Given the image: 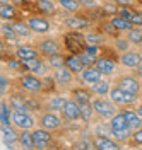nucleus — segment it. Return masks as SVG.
Masks as SVG:
<instances>
[{"instance_id":"1","label":"nucleus","mask_w":142,"mask_h":150,"mask_svg":"<svg viewBox=\"0 0 142 150\" xmlns=\"http://www.w3.org/2000/svg\"><path fill=\"white\" fill-rule=\"evenodd\" d=\"M93 103V108H94L96 114H99L101 118H104V120H111L115 114L118 112V109H116V106H115V103L110 99H101V97H98V99H94V101H91Z\"/></svg>"},{"instance_id":"2","label":"nucleus","mask_w":142,"mask_h":150,"mask_svg":"<svg viewBox=\"0 0 142 150\" xmlns=\"http://www.w3.org/2000/svg\"><path fill=\"white\" fill-rule=\"evenodd\" d=\"M110 99H111L115 104L130 106V104H133L137 101V94L127 92V91H123V89H120V87L116 85V87H113V89L110 91Z\"/></svg>"},{"instance_id":"3","label":"nucleus","mask_w":142,"mask_h":150,"mask_svg":"<svg viewBox=\"0 0 142 150\" xmlns=\"http://www.w3.org/2000/svg\"><path fill=\"white\" fill-rule=\"evenodd\" d=\"M21 87L29 92H39V91H43V80L36 74L29 72V74L21 77Z\"/></svg>"},{"instance_id":"4","label":"nucleus","mask_w":142,"mask_h":150,"mask_svg":"<svg viewBox=\"0 0 142 150\" xmlns=\"http://www.w3.org/2000/svg\"><path fill=\"white\" fill-rule=\"evenodd\" d=\"M53 140V135L51 131L46 128H38V130L33 131V143H34V149H46L48 145Z\"/></svg>"},{"instance_id":"5","label":"nucleus","mask_w":142,"mask_h":150,"mask_svg":"<svg viewBox=\"0 0 142 150\" xmlns=\"http://www.w3.org/2000/svg\"><path fill=\"white\" fill-rule=\"evenodd\" d=\"M62 116L67 121H76L81 118V104L76 99H67L64 108H62Z\"/></svg>"},{"instance_id":"6","label":"nucleus","mask_w":142,"mask_h":150,"mask_svg":"<svg viewBox=\"0 0 142 150\" xmlns=\"http://www.w3.org/2000/svg\"><path fill=\"white\" fill-rule=\"evenodd\" d=\"M12 123L21 128V130H31L34 126V120L29 112H19V111H14L12 112Z\"/></svg>"},{"instance_id":"7","label":"nucleus","mask_w":142,"mask_h":150,"mask_svg":"<svg viewBox=\"0 0 142 150\" xmlns=\"http://www.w3.org/2000/svg\"><path fill=\"white\" fill-rule=\"evenodd\" d=\"M39 126H43V128H46L50 131H55L62 126V120L55 112H43L41 118H39Z\"/></svg>"},{"instance_id":"8","label":"nucleus","mask_w":142,"mask_h":150,"mask_svg":"<svg viewBox=\"0 0 142 150\" xmlns=\"http://www.w3.org/2000/svg\"><path fill=\"white\" fill-rule=\"evenodd\" d=\"M94 143H96V149L99 150H118L122 149V143L116 140V138H110L108 135H98L94 138Z\"/></svg>"},{"instance_id":"9","label":"nucleus","mask_w":142,"mask_h":150,"mask_svg":"<svg viewBox=\"0 0 142 150\" xmlns=\"http://www.w3.org/2000/svg\"><path fill=\"white\" fill-rule=\"evenodd\" d=\"M118 87L127 91V92L132 94H139L141 92V80L137 77H132V75H127V77H122L118 80Z\"/></svg>"},{"instance_id":"10","label":"nucleus","mask_w":142,"mask_h":150,"mask_svg":"<svg viewBox=\"0 0 142 150\" xmlns=\"http://www.w3.org/2000/svg\"><path fill=\"white\" fill-rule=\"evenodd\" d=\"M120 63L123 67H128V68H137L139 65H142V53H139V51H125L120 56Z\"/></svg>"},{"instance_id":"11","label":"nucleus","mask_w":142,"mask_h":150,"mask_svg":"<svg viewBox=\"0 0 142 150\" xmlns=\"http://www.w3.org/2000/svg\"><path fill=\"white\" fill-rule=\"evenodd\" d=\"M53 79H55V82L58 85H69V84H72V80H74V72L69 67L64 65V67H60V68H55Z\"/></svg>"},{"instance_id":"12","label":"nucleus","mask_w":142,"mask_h":150,"mask_svg":"<svg viewBox=\"0 0 142 150\" xmlns=\"http://www.w3.org/2000/svg\"><path fill=\"white\" fill-rule=\"evenodd\" d=\"M29 28L33 33H38V34H45L50 31V22H48L45 17H39V16H33V17H29L28 21Z\"/></svg>"},{"instance_id":"13","label":"nucleus","mask_w":142,"mask_h":150,"mask_svg":"<svg viewBox=\"0 0 142 150\" xmlns=\"http://www.w3.org/2000/svg\"><path fill=\"white\" fill-rule=\"evenodd\" d=\"M101 77H103V74H101L94 65L93 67H86L84 72H82V82H84L86 85H94L96 82L101 80Z\"/></svg>"},{"instance_id":"14","label":"nucleus","mask_w":142,"mask_h":150,"mask_svg":"<svg viewBox=\"0 0 142 150\" xmlns=\"http://www.w3.org/2000/svg\"><path fill=\"white\" fill-rule=\"evenodd\" d=\"M89 19L86 17H81V16H70V17L65 19V26L70 31H81V29H86L89 28Z\"/></svg>"},{"instance_id":"15","label":"nucleus","mask_w":142,"mask_h":150,"mask_svg":"<svg viewBox=\"0 0 142 150\" xmlns=\"http://www.w3.org/2000/svg\"><path fill=\"white\" fill-rule=\"evenodd\" d=\"M94 67L103 75H113L115 70H116V63H115L111 58H106V56H103V58H98Z\"/></svg>"},{"instance_id":"16","label":"nucleus","mask_w":142,"mask_h":150,"mask_svg":"<svg viewBox=\"0 0 142 150\" xmlns=\"http://www.w3.org/2000/svg\"><path fill=\"white\" fill-rule=\"evenodd\" d=\"M39 53L45 56H51L55 55V53H60V45H58V41L55 39H45V41H41L39 43Z\"/></svg>"},{"instance_id":"17","label":"nucleus","mask_w":142,"mask_h":150,"mask_svg":"<svg viewBox=\"0 0 142 150\" xmlns=\"http://www.w3.org/2000/svg\"><path fill=\"white\" fill-rule=\"evenodd\" d=\"M0 135H2V142H4L5 145H9V147H12L16 142H19V133L14 130L10 125H7V126H2Z\"/></svg>"},{"instance_id":"18","label":"nucleus","mask_w":142,"mask_h":150,"mask_svg":"<svg viewBox=\"0 0 142 150\" xmlns=\"http://www.w3.org/2000/svg\"><path fill=\"white\" fill-rule=\"evenodd\" d=\"M16 56L19 58L21 62H26V60H33V58H38L39 56V50L33 46H26V45H22L16 50Z\"/></svg>"},{"instance_id":"19","label":"nucleus","mask_w":142,"mask_h":150,"mask_svg":"<svg viewBox=\"0 0 142 150\" xmlns=\"http://www.w3.org/2000/svg\"><path fill=\"white\" fill-rule=\"evenodd\" d=\"M65 67H69L74 74H81V72H84V68H86L81 55H69L65 58Z\"/></svg>"},{"instance_id":"20","label":"nucleus","mask_w":142,"mask_h":150,"mask_svg":"<svg viewBox=\"0 0 142 150\" xmlns=\"http://www.w3.org/2000/svg\"><path fill=\"white\" fill-rule=\"evenodd\" d=\"M10 106H12V111H19V112H29V108H28V99L22 97V96H10L9 99Z\"/></svg>"},{"instance_id":"21","label":"nucleus","mask_w":142,"mask_h":150,"mask_svg":"<svg viewBox=\"0 0 142 150\" xmlns=\"http://www.w3.org/2000/svg\"><path fill=\"white\" fill-rule=\"evenodd\" d=\"M110 22H111V26H113L115 31H120V33H123V31H130V29L133 28L132 22H130L128 19L122 17L120 14H118V16H113Z\"/></svg>"},{"instance_id":"22","label":"nucleus","mask_w":142,"mask_h":150,"mask_svg":"<svg viewBox=\"0 0 142 150\" xmlns=\"http://www.w3.org/2000/svg\"><path fill=\"white\" fill-rule=\"evenodd\" d=\"M12 106L10 103H7L5 99L2 101V108H0V123H2V126H7L12 123Z\"/></svg>"},{"instance_id":"23","label":"nucleus","mask_w":142,"mask_h":150,"mask_svg":"<svg viewBox=\"0 0 142 150\" xmlns=\"http://www.w3.org/2000/svg\"><path fill=\"white\" fill-rule=\"evenodd\" d=\"M123 114H125V118H127L128 125L132 126L133 130H137V128H141L142 126V116L139 114V111H133V109H123Z\"/></svg>"},{"instance_id":"24","label":"nucleus","mask_w":142,"mask_h":150,"mask_svg":"<svg viewBox=\"0 0 142 150\" xmlns=\"http://www.w3.org/2000/svg\"><path fill=\"white\" fill-rule=\"evenodd\" d=\"M10 28L14 29V33H16L19 38H28L29 34H31V28H29V24L21 22V21H14V22H10Z\"/></svg>"},{"instance_id":"25","label":"nucleus","mask_w":142,"mask_h":150,"mask_svg":"<svg viewBox=\"0 0 142 150\" xmlns=\"http://www.w3.org/2000/svg\"><path fill=\"white\" fill-rule=\"evenodd\" d=\"M111 135H113V138H116L122 143V142H127L132 138L133 128L132 126H125V128H120V130H111Z\"/></svg>"},{"instance_id":"26","label":"nucleus","mask_w":142,"mask_h":150,"mask_svg":"<svg viewBox=\"0 0 142 150\" xmlns=\"http://www.w3.org/2000/svg\"><path fill=\"white\" fill-rule=\"evenodd\" d=\"M111 91V84L108 80H99L94 85H91V92H94L96 96H108Z\"/></svg>"},{"instance_id":"27","label":"nucleus","mask_w":142,"mask_h":150,"mask_svg":"<svg viewBox=\"0 0 142 150\" xmlns=\"http://www.w3.org/2000/svg\"><path fill=\"white\" fill-rule=\"evenodd\" d=\"M110 126H111V130H120V128H125V126H130L128 121H127V118H125V114L122 112H116L113 118L110 120Z\"/></svg>"},{"instance_id":"28","label":"nucleus","mask_w":142,"mask_h":150,"mask_svg":"<svg viewBox=\"0 0 142 150\" xmlns=\"http://www.w3.org/2000/svg\"><path fill=\"white\" fill-rule=\"evenodd\" d=\"M67 99H64L62 96H51V97H48V109L50 111H62V108H64V104H65Z\"/></svg>"},{"instance_id":"29","label":"nucleus","mask_w":142,"mask_h":150,"mask_svg":"<svg viewBox=\"0 0 142 150\" xmlns=\"http://www.w3.org/2000/svg\"><path fill=\"white\" fill-rule=\"evenodd\" d=\"M0 17L2 21H12L16 17V9L10 4H0Z\"/></svg>"},{"instance_id":"30","label":"nucleus","mask_w":142,"mask_h":150,"mask_svg":"<svg viewBox=\"0 0 142 150\" xmlns=\"http://www.w3.org/2000/svg\"><path fill=\"white\" fill-rule=\"evenodd\" d=\"M94 108H93V103H86V104H81V120L86 123H89L94 116Z\"/></svg>"},{"instance_id":"31","label":"nucleus","mask_w":142,"mask_h":150,"mask_svg":"<svg viewBox=\"0 0 142 150\" xmlns=\"http://www.w3.org/2000/svg\"><path fill=\"white\" fill-rule=\"evenodd\" d=\"M19 143H21V147H24V149H34L33 133H29V130H22L19 133Z\"/></svg>"},{"instance_id":"32","label":"nucleus","mask_w":142,"mask_h":150,"mask_svg":"<svg viewBox=\"0 0 142 150\" xmlns=\"http://www.w3.org/2000/svg\"><path fill=\"white\" fill-rule=\"evenodd\" d=\"M36 7L39 9V12L50 16V14L55 12V2H53V0H38V2H36Z\"/></svg>"},{"instance_id":"33","label":"nucleus","mask_w":142,"mask_h":150,"mask_svg":"<svg viewBox=\"0 0 142 150\" xmlns=\"http://www.w3.org/2000/svg\"><path fill=\"white\" fill-rule=\"evenodd\" d=\"M72 97H74L79 104L91 103V92H89V91H86V89H76V91L72 92Z\"/></svg>"},{"instance_id":"34","label":"nucleus","mask_w":142,"mask_h":150,"mask_svg":"<svg viewBox=\"0 0 142 150\" xmlns=\"http://www.w3.org/2000/svg\"><path fill=\"white\" fill-rule=\"evenodd\" d=\"M127 39L132 43V45H142V29L139 28H132L130 31H127Z\"/></svg>"},{"instance_id":"35","label":"nucleus","mask_w":142,"mask_h":150,"mask_svg":"<svg viewBox=\"0 0 142 150\" xmlns=\"http://www.w3.org/2000/svg\"><path fill=\"white\" fill-rule=\"evenodd\" d=\"M48 65L51 67L53 70L55 68H60V67L65 65V56H62L60 53H55V55L48 56Z\"/></svg>"},{"instance_id":"36","label":"nucleus","mask_w":142,"mask_h":150,"mask_svg":"<svg viewBox=\"0 0 142 150\" xmlns=\"http://www.w3.org/2000/svg\"><path fill=\"white\" fill-rule=\"evenodd\" d=\"M58 4L67 12H77V10L81 9V2H77V0H58Z\"/></svg>"},{"instance_id":"37","label":"nucleus","mask_w":142,"mask_h":150,"mask_svg":"<svg viewBox=\"0 0 142 150\" xmlns=\"http://www.w3.org/2000/svg\"><path fill=\"white\" fill-rule=\"evenodd\" d=\"M81 58H82V62H84V65L86 67H93V65H96V60H98V56L96 55H93V53H89V51H82L81 53Z\"/></svg>"},{"instance_id":"38","label":"nucleus","mask_w":142,"mask_h":150,"mask_svg":"<svg viewBox=\"0 0 142 150\" xmlns=\"http://www.w3.org/2000/svg\"><path fill=\"white\" fill-rule=\"evenodd\" d=\"M7 65H9L10 70H14V72H24V67H22V62H21L19 58L16 56V58H12L7 62Z\"/></svg>"},{"instance_id":"39","label":"nucleus","mask_w":142,"mask_h":150,"mask_svg":"<svg viewBox=\"0 0 142 150\" xmlns=\"http://www.w3.org/2000/svg\"><path fill=\"white\" fill-rule=\"evenodd\" d=\"M74 147L76 149H96V143H94V140L89 142L87 138H84V140H81L79 143H76Z\"/></svg>"},{"instance_id":"40","label":"nucleus","mask_w":142,"mask_h":150,"mask_svg":"<svg viewBox=\"0 0 142 150\" xmlns=\"http://www.w3.org/2000/svg\"><path fill=\"white\" fill-rule=\"evenodd\" d=\"M130 22L135 24V26H142V10L141 12H139V10H133L132 17H130Z\"/></svg>"},{"instance_id":"41","label":"nucleus","mask_w":142,"mask_h":150,"mask_svg":"<svg viewBox=\"0 0 142 150\" xmlns=\"http://www.w3.org/2000/svg\"><path fill=\"white\" fill-rule=\"evenodd\" d=\"M132 140H133V143H135V145H142V126L133 131Z\"/></svg>"},{"instance_id":"42","label":"nucleus","mask_w":142,"mask_h":150,"mask_svg":"<svg viewBox=\"0 0 142 150\" xmlns=\"http://www.w3.org/2000/svg\"><path fill=\"white\" fill-rule=\"evenodd\" d=\"M86 41H87L89 45H99V43H101V38L98 36V34H87V36H86Z\"/></svg>"},{"instance_id":"43","label":"nucleus","mask_w":142,"mask_h":150,"mask_svg":"<svg viewBox=\"0 0 142 150\" xmlns=\"http://www.w3.org/2000/svg\"><path fill=\"white\" fill-rule=\"evenodd\" d=\"M128 45H130L128 39H118V41H116V48H118V50H123V51H127Z\"/></svg>"},{"instance_id":"44","label":"nucleus","mask_w":142,"mask_h":150,"mask_svg":"<svg viewBox=\"0 0 142 150\" xmlns=\"http://www.w3.org/2000/svg\"><path fill=\"white\" fill-rule=\"evenodd\" d=\"M7 87H9V79L5 75H2V84H0V89H2V96L7 92Z\"/></svg>"},{"instance_id":"45","label":"nucleus","mask_w":142,"mask_h":150,"mask_svg":"<svg viewBox=\"0 0 142 150\" xmlns=\"http://www.w3.org/2000/svg\"><path fill=\"white\" fill-rule=\"evenodd\" d=\"M103 9H104V12H106V14H118V9L115 7L113 4H106Z\"/></svg>"},{"instance_id":"46","label":"nucleus","mask_w":142,"mask_h":150,"mask_svg":"<svg viewBox=\"0 0 142 150\" xmlns=\"http://www.w3.org/2000/svg\"><path fill=\"white\" fill-rule=\"evenodd\" d=\"M86 51H89V53H93V55L98 56V53H99V46H98V45H87V46H86Z\"/></svg>"},{"instance_id":"47","label":"nucleus","mask_w":142,"mask_h":150,"mask_svg":"<svg viewBox=\"0 0 142 150\" xmlns=\"http://www.w3.org/2000/svg\"><path fill=\"white\" fill-rule=\"evenodd\" d=\"M115 4H118V5H122V7H128V5H132L133 0H113Z\"/></svg>"},{"instance_id":"48","label":"nucleus","mask_w":142,"mask_h":150,"mask_svg":"<svg viewBox=\"0 0 142 150\" xmlns=\"http://www.w3.org/2000/svg\"><path fill=\"white\" fill-rule=\"evenodd\" d=\"M77 2H81V4H86V5H93V4H94V0H77Z\"/></svg>"},{"instance_id":"49","label":"nucleus","mask_w":142,"mask_h":150,"mask_svg":"<svg viewBox=\"0 0 142 150\" xmlns=\"http://www.w3.org/2000/svg\"><path fill=\"white\" fill-rule=\"evenodd\" d=\"M12 2H14V4H17V5H21V4H24L26 0H12Z\"/></svg>"},{"instance_id":"50","label":"nucleus","mask_w":142,"mask_h":150,"mask_svg":"<svg viewBox=\"0 0 142 150\" xmlns=\"http://www.w3.org/2000/svg\"><path fill=\"white\" fill-rule=\"evenodd\" d=\"M137 111H139V114H141V116H142V104H141V106H139V109H137Z\"/></svg>"},{"instance_id":"51","label":"nucleus","mask_w":142,"mask_h":150,"mask_svg":"<svg viewBox=\"0 0 142 150\" xmlns=\"http://www.w3.org/2000/svg\"><path fill=\"white\" fill-rule=\"evenodd\" d=\"M0 4H9V0H0Z\"/></svg>"}]
</instances>
